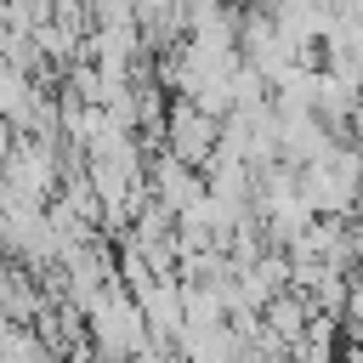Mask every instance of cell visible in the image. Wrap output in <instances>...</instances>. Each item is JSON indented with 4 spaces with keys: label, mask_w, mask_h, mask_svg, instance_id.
Listing matches in <instances>:
<instances>
[{
    "label": "cell",
    "mask_w": 363,
    "mask_h": 363,
    "mask_svg": "<svg viewBox=\"0 0 363 363\" xmlns=\"http://www.w3.org/2000/svg\"><path fill=\"white\" fill-rule=\"evenodd\" d=\"M85 335H91V352L102 357V363H130L136 352H147L153 346V335H147V318H142V306H136V295L125 289V284H102V295L85 306Z\"/></svg>",
    "instance_id": "cell-1"
},
{
    "label": "cell",
    "mask_w": 363,
    "mask_h": 363,
    "mask_svg": "<svg viewBox=\"0 0 363 363\" xmlns=\"http://www.w3.org/2000/svg\"><path fill=\"white\" fill-rule=\"evenodd\" d=\"M164 136H170V142H164L170 159L204 170V164L216 159V147H221V119H210L204 108H193L187 96H176V102H170V119H164Z\"/></svg>",
    "instance_id": "cell-2"
},
{
    "label": "cell",
    "mask_w": 363,
    "mask_h": 363,
    "mask_svg": "<svg viewBox=\"0 0 363 363\" xmlns=\"http://www.w3.org/2000/svg\"><path fill=\"white\" fill-rule=\"evenodd\" d=\"M153 187H159V204L170 210V216H182L199 193H204V176L193 170V164H182V159H159V170H153Z\"/></svg>",
    "instance_id": "cell-3"
}]
</instances>
